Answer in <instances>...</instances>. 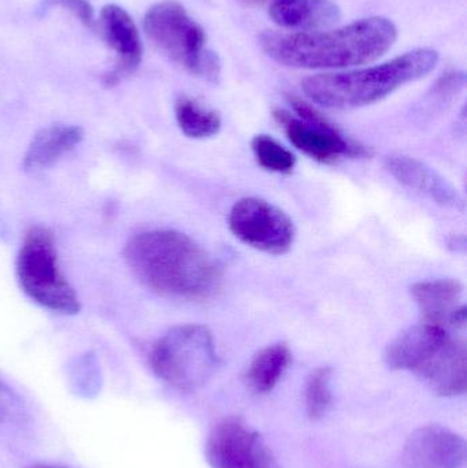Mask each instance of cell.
Masks as SVG:
<instances>
[{"label":"cell","mask_w":467,"mask_h":468,"mask_svg":"<svg viewBox=\"0 0 467 468\" xmlns=\"http://www.w3.org/2000/svg\"><path fill=\"white\" fill-rule=\"evenodd\" d=\"M123 259L142 285L167 299L200 302L221 288V267L213 256L177 230L137 233L126 242Z\"/></svg>","instance_id":"6da1fadb"},{"label":"cell","mask_w":467,"mask_h":468,"mask_svg":"<svg viewBox=\"0 0 467 468\" xmlns=\"http://www.w3.org/2000/svg\"><path fill=\"white\" fill-rule=\"evenodd\" d=\"M398 27L386 16H367L334 30L265 32L262 51L279 65L306 70H337L375 62L392 48Z\"/></svg>","instance_id":"7a4b0ae2"},{"label":"cell","mask_w":467,"mask_h":468,"mask_svg":"<svg viewBox=\"0 0 467 468\" xmlns=\"http://www.w3.org/2000/svg\"><path fill=\"white\" fill-rule=\"evenodd\" d=\"M439 60V52L425 47L405 52L381 65L306 77L302 81V90L313 103L324 109H361L427 76Z\"/></svg>","instance_id":"3957f363"},{"label":"cell","mask_w":467,"mask_h":468,"mask_svg":"<svg viewBox=\"0 0 467 468\" xmlns=\"http://www.w3.org/2000/svg\"><path fill=\"white\" fill-rule=\"evenodd\" d=\"M148 40L175 65L197 79L217 84L221 79V59L208 48L207 35L181 3L162 0L144 16Z\"/></svg>","instance_id":"277c9868"},{"label":"cell","mask_w":467,"mask_h":468,"mask_svg":"<svg viewBox=\"0 0 467 468\" xmlns=\"http://www.w3.org/2000/svg\"><path fill=\"white\" fill-rule=\"evenodd\" d=\"M150 363L155 376L169 387L183 392L199 389L218 367L213 335L203 324L173 327L154 344Z\"/></svg>","instance_id":"5b68a950"},{"label":"cell","mask_w":467,"mask_h":468,"mask_svg":"<svg viewBox=\"0 0 467 468\" xmlns=\"http://www.w3.org/2000/svg\"><path fill=\"white\" fill-rule=\"evenodd\" d=\"M16 267L19 286L30 300L62 315L80 313L79 297L60 272L54 234L47 228L32 227L25 233Z\"/></svg>","instance_id":"8992f818"},{"label":"cell","mask_w":467,"mask_h":468,"mask_svg":"<svg viewBox=\"0 0 467 468\" xmlns=\"http://www.w3.org/2000/svg\"><path fill=\"white\" fill-rule=\"evenodd\" d=\"M290 103L296 117L284 110H276L273 115L284 129L288 140L304 155L320 164H334L342 158H365L370 155L365 145L345 136L306 101L292 96Z\"/></svg>","instance_id":"52a82bcc"},{"label":"cell","mask_w":467,"mask_h":468,"mask_svg":"<svg viewBox=\"0 0 467 468\" xmlns=\"http://www.w3.org/2000/svg\"><path fill=\"white\" fill-rule=\"evenodd\" d=\"M228 225L239 241L269 255L287 253L295 242L292 219L281 208L260 197L236 202Z\"/></svg>","instance_id":"ba28073f"},{"label":"cell","mask_w":467,"mask_h":468,"mask_svg":"<svg viewBox=\"0 0 467 468\" xmlns=\"http://www.w3.org/2000/svg\"><path fill=\"white\" fill-rule=\"evenodd\" d=\"M206 459L211 468H281L262 436L239 417L224 418L211 429Z\"/></svg>","instance_id":"9c48e42d"},{"label":"cell","mask_w":467,"mask_h":468,"mask_svg":"<svg viewBox=\"0 0 467 468\" xmlns=\"http://www.w3.org/2000/svg\"><path fill=\"white\" fill-rule=\"evenodd\" d=\"M466 441L440 425L416 429L403 445L405 468H466Z\"/></svg>","instance_id":"30bf717a"},{"label":"cell","mask_w":467,"mask_h":468,"mask_svg":"<svg viewBox=\"0 0 467 468\" xmlns=\"http://www.w3.org/2000/svg\"><path fill=\"white\" fill-rule=\"evenodd\" d=\"M98 24L101 37L117 55L114 69L104 76V84L114 87L121 80L134 73L142 63V38L128 11L118 5H104L96 27Z\"/></svg>","instance_id":"8fae6325"},{"label":"cell","mask_w":467,"mask_h":468,"mask_svg":"<svg viewBox=\"0 0 467 468\" xmlns=\"http://www.w3.org/2000/svg\"><path fill=\"white\" fill-rule=\"evenodd\" d=\"M447 327L422 322L398 335L387 346L384 360L392 370L419 374L450 340Z\"/></svg>","instance_id":"7c38bea8"},{"label":"cell","mask_w":467,"mask_h":468,"mask_svg":"<svg viewBox=\"0 0 467 468\" xmlns=\"http://www.w3.org/2000/svg\"><path fill=\"white\" fill-rule=\"evenodd\" d=\"M387 172L406 188L430 197L436 205L465 210V199L446 177L417 158L391 155L384 162Z\"/></svg>","instance_id":"4fadbf2b"},{"label":"cell","mask_w":467,"mask_h":468,"mask_svg":"<svg viewBox=\"0 0 467 468\" xmlns=\"http://www.w3.org/2000/svg\"><path fill=\"white\" fill-rule=\"evenodd\" d=\"M417 376L443 398H457L466 393L467 346L463 338L451 335L443 348Z\"/></svg>","instance_id":"5bb4252c"},{"label":"cell","mask_w":467,"mask_h":468,"mask_svg":"<svg viewBox=\"0 0 467 468\" xmlns=\"http://www.w3.org/2000/svg\"><path fill=\"white\" fill-rule=\"evenodd\" d=\"M269 16L284 29L318 32L337 24L342 19V8L334 0H273Z\"/></svg>","instance_id":"9a60e30c"},{"label":"cell","mask_w":467,"mask_h":468,"mask_svg":"<svg viewBox=\"0 0 467 468\" xmlns=\"http://www.w3.org/2000/svg\"><path fill=\"white\" fill-rule=\"evenodd\" d=\"M84 139V132L76 125H51L36 133L22 161L27 172L47 169L70 153Z\"/></svg>","instance_id":"2e32d148"},{"label":"cell","mask_w":467,"mask_h":468,"mask_svg":"<svg viewBox=\"0 0 467 468\" xmlns=\"http://www.w3.org/2000/svg\"><path fill=\"white\" fill-rule=\"evenodd\" d=\"M411 296L419 304L424 322L447 327L452 314L460 307L463 285L452 278L421 281L410 289Z\"/></svg>","instance_id":"e0dca14e"},{"label":"cell","mask_w":467,"mask_h":468,"mask_svg":"<svg viewBox=\"0 0 467 468\" xmlns=\"http://www.w3.org/2000/svg\"><path fill=\"white\" fill-rule=\"evenodd\" d=\"M292 362V354L285 344H273L258 352L247 371V381L257 393L274 389Z\"/></svg>","instance_id":"ac0fdd59"},{"label":"cell","mask_w":467,"mask_h":468,"mask_svg":"<svg viewBox=\"0 0 467 468\" xmlns=\"http://www.w3.org/2000/svg\"><path fill=\"white\" fill-rule=\"evenodd\" d=\"M175 112L178 128L189 139H210L221 131V115L188 96L175 101Z\"/></svg>","instance_id":"d6986e66"},{"label":"cell","mask_w":467,"mask_h":468,"mask_svg":"<svg viewBox=\"0 0 467 468\" xmlns=\"http://www.w3.org/2000/svg\"><path fill=\"white\" fill-rule=\"evenodd\" d=\"M258 165L268 172L290 175L296 166V158L290 150L268 134H258L251 142Z\"/></svg>","instance_id":"ffe728a7"},{"label":"cell","mask_w":467,"mask_h":468,"mask_svg":"<svg viewBox=\"0 0 467 468\" xmlns=\"http://www.w3.org/2000/svg\"><path fill=\"white\" fill-rule=\"evenodd\" d=\"M332 368L317 367L309 374L304 385V406L312 420L324 418L332 404Z\"/></svg>","instance_id":"44dd1931"},{"label":"cell","mask_w":467,"mask_h":468,"mask_svg":"<svg viewBox=\"0 0 467 468\" xmlns=\"http://www.w3.org/2000/svg\"><path fill=\"white\" fill-rule=\"evenodd\" d=\"M51 7L65 8L80 19V22L88 29H96L98 21L95 18V11L87 0H43L41 2V10L46 11L47 8Z\"/></svg>","instance_id":"7402d4cb"},{"label":"cell","mask_w":467,"mask_h":468,"mask_svg":"<svg viewBox=\"0 0 467 468\" xmlns=\"http://www.w3.org/2000/svg\"><path fill=\"white\" fill-rule=\"evenodd\" d=\"M22 415V403L13 389L0 381V431L13 425Z\"/></svg>","instance_id":"603a6c76"},{"label":"cell","mask_w":467,"mask_h":468,"mask_svg":"<svg viewBox=\"0 0 467 468\" xmlns=\"http://www.w3.org/2000/svg\"><path fill=\"white\" fill-rule=\"evenodd\" d=\"M29 468H69L65 466H57V464H35V466Z\"/></svg>","instance_id":"cb8c5ba5"},{"label":"cell","mask_w":467,"mask_h":468,"mask_svg":"<svg viewBox=\"0 0 467 468\" xmlns=\"http://www.w3.org/2000/svg\"><path fill=\"white\" fill-rule=\"evenodd\" d=\"M257 2H263V0H257Z\"/></svg>","instance_id":"d4e9b609"}]
</instances>
